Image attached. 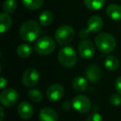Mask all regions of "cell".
<instances>
[{
    "label": "cell",
    "mask_w": 121,
    "mask_h": 121,
    "mask_svg": "<svg viewBox=\"0 0 121 121\" xmlns=\"http://www.w3.org/2000/svg\"><path fill=\"white\" fill-rule=\"evenodd\" d=\"M39 78H40V76L37 70L34 68H28L22 74V81L26 87L31 88L37 84Z\"/></svg>",
    "instance_id": "9"
},
{
    "label": "cell",
    "mask_w": 121,
    "mask_h": 121,
    "mask_svg": "<svg viewBox=\"0 0 121 121\" xmlns=\"http://www.w3.org/2000/svg\"><path fill=\"white\" fill-rule=\"evenodd\" d=\"M56 42L51 37L44 36L37 39L34 45V50L37 54L42 56L50 55L55 51Z\"/></svg>",
    "instance_id": "4"
},
{
    "label": "cell",
    "mask_w": 121,
    "mask_h": 121,
    "mask_svg": "<svg viewBox=\"0 0 121 121\" xmlns=\"http://www.w3.org/2000/svg\"><path fill=\"white\" fill-rule=\"evenodd\" d=\"M86 76L89 81L91 83H95L100 79L101 70L96 64H91L86 69Z\"/></svg>",
    "instance_id": "11"
},
{
    "label": "cell",
    "mask_w": 121,
    "mask_h": 121,
    "mask_svg": "<svg viewBox=\"0 0 121 121\" xmlns=\"http://www.w3.org/2000/svg\"><path fill=\"white\" fill-rule=\"evenodd\" d=\"M18 93L13 88H7L0 94V103L3 106L11 107L18 100Z\"/></svg>",
    "instance_id": "7"
},
{
    "label": "cell",
    "mask_w": 121,
    "mask_h": 121,
    "mask_svg": "<svg viewBox=\"0 0 121 121\" xmlns=\"http://www.w3.org/2000/svg\"><path fill=\"white\" fill-rule=\"evenodd\" d=\"M40 121H58V114L53 109L49 107L42 108L38 114Z\"/></svg>",
    "instance_id": "13"
},
{
    "label": "cell",
    "mask_w": 121,
    "mask_h": 121,
    "mask_svg": "<svg viewBox=\"0 0 121 121\" xmlns=\"http://www.w3.org/2000/svg\"><path fill=\"white\" fill-rule=\"evenodd\" d=\"M105 0H84V5L92 11L99 10L104 5Z\"/></svg>",
    "instance_id": "21"
},
{
    "label": "cell",
    "mask_w": 121,
    "mask_h": 121,
    "mask_svg": "<svg viewBox=\"0 0 121 121\" xmlns=\"http://www.w3.org/2000/svg\"><path fill=\"white\" fill-rule=\"evenodd\" d=\"M13 24V20L11 16L7 13H0V32L1 33H4L10 29Z\"/></svg>",
    "instance_id": "16"
},
{
    "label": "cell",
    "mask_w": 121,
    "mask_h": 121,
    "mask_svg": "<svg viewBox=\"0 0 121 121\" xmlns=\"http://www.w3.org/2000/svg\"><path fill=\"white\" fill-rule=\"evenodd\" d=\"M0 82H1V85H0V88H1V89H4V88L5 87V86H7V84H8L7 80H6L4 77L0 78Z\"/></svg>",
    "instance_id": "30"
},
{
    "label": "cell",
    "mask_w": 121,
    "mask_h": 121,
    "mask_svg": "<svg viewBox=\"0 0 121 121\" xmlns=\"http://www.w3.org/2000/svg\"><path fill=\"white\" fill-rule=\"evenodd\" d=\"M78 53L83 59H91L95 53V48L93 42L90 40H83L78 45Z\"/></svg>",
    "instance_id": "8"
},
{
    "label": "cell",
    "mask_w": 121,
    "mask_h": 121,
    "mask_svg": "<svg viewBox=\"0 0 121 121\" xmlns=\"http://www.w3.org/2000/svg\"><path fill=\"white\" fill-rule=\"evenodd\" d=\"M72 107V103H71L68 100H65L61 104V108H62L64 110H69Z\"/></svg>",
    "instance_id": "29"
},
{
    "label": "cell",
    "mask_w": 121,
    "mask_h": 121,
    "mask_svg": "<svg viewBox=\"0 0 121 121\" xmlns=\"http://www.w3.org/2000/svg\"><path fill=\"white\" fill-rule=\"evenodd\" d=\"M0 111H1V118H0V121H3V119H4V108H3V107L0 108Z\"/></svg>",
    "instance_id": "31"
},
{
    "label": "cell",
    "mask_w": 121,
    "mask_h": 121,
    "mask_svg": "<svg viewBox=\"0 0 121 121\" xmlns=\"http://www.w3.org/2000/svg\"><path fill=\"white\" fill-rule=\"evenodd\" d=\"M17 2L16 0H6L3 4V10L7 13H13L17 9Z\"/></svg>",
    "instance_id": "24"
},
{
    "label": "cell",
    "mask_w": 121,
    "mask_h": 121,
    "mask_svg": "<svg viewBox=\"0 0 121 121\" xmlns=\"http://www.w3.org/2000/svg\"><path fill=\"white\" fill-rule=\"evenodd\" d=\"M90 31L88 29H81L79 32V37L83 40H86L90 35Z\"/></svg>",
    "instance_id": "27"
},
{
    "label": "cell",
    "mask_w": 121,
    "mask_h": 121,
    "mask_svg": "<svg viewBox=\"0 0 121 121\" xmlns=\"http://www.w3.org/2000/svg\"><path fill=\"white\" fill-rule=\"evenodd\" d=\"M72 87L77 92L85 91L88 87V82L86 79L82 76H77L72 81Z\"/></svg>",
    "instance_id": "18"
},
{
    "label": "cell",
    "mask_w": 121,
    "mask_h": 121,
    "mask_svg": "<svg viewBox=\"0 0 121 121\" xmlns=\"http://www.w3.org/2000/svg\"><path fill=\"white\" fill-rule=\"evenodd\" d=\"M104 22L100 17L97 15H93L87 21V29L90 32H98L102 29Z\"/></svg>",
    "instance_id": "14"
},
{
    "label": "cell",
    "mask_w": 121,
    "mask_h": 121,
    "mask_svg": "<svg viewBox=\"0 0 121 121\" xmlns=\"http://www.w3.org/2000/svg\"><path fill=\"white\" fill-rule=\"evenodd\" d=\"M106 14L114 21L121 20V6L119 4H110L106 8Z\"/></svg>",
    "instance_id": "15"
},
{
    "label": "cell",
    "mask_w": 121,
    "mask_h": 121,
    "mask_svg": "<svg viewBox=\"0 0 121 121\" xmlns=\"http://www.w3.org/2000/svg\"><path fill=\"white\" fill-rule=\"evenodd\" d=\"M72 107L80 114H86L91 109V101L86 95H77L73 98Z\"/></svg>",
    "instance_id": "6"
},
{
    "label": "cell",
    "mask_w": 121,
    "mask_h": 121,
    "mask_svg": "<svg viewBox=\"0 0 121 121\" xmlns=\"http://www.w3.org/2000/svg\"><path fill=\"white\" fill-rule=\"evenodd\" d=\"M38 19L41 25L43 26V27H47V26L51 25L52 22H53L54 16L51 11L44 10L40 13Z\"/></svg>",
    "instance_id": "19"
},
{
    "label": "cell",
    "mask_w": 121,
    "mask_h": 121,
    "mask_svg": "<svg viewBox=\"0 0 121 121\" xmlns=\"http://www.w3.org/2000/svg\"><path fill=\"white\" fill-rule=\"evenodd\" d=\"M86 121H103V118L98 113H93L91 115L88 116Z\"/></svg>",
    "instance_id": "26"
},
{
    "label": "cell",
    "mask_w": 121,
    "mask_h": 121,
    "mask_svg": "<svg viewBox=\"0 0 121 121\" xmlns=\"http://www.w3.org/2000/svg\"><path fill=\"white\" fill-rule=\"evenodd\" d=\"M41 27L38 22L35 21H26L19 28V37L27 42L36 41L41 34Z\"/></svg>",
    "instance_id": "1"
},
{
    "label": "cell",
    "mask_w": 121,
    "mask_h": 121,
    "mask_svg": "<svg viewBox=\"0 0 121 121\" xmlns=\"http://www.w3.org/2000/svg\"><path fill=\"white\" fill-rule=\"evenodd\" d=\"M32 53V47L29 44L22 43L19 45L17 48V54L22 58H27L30 56Z\"/></svg>",
    "instance_id": "20"
},
{
    "label": "cell",
    "mask_w": 121,
    "mask_h": 121,
    "mask_svg": "<svg viewBox=\"0 0 121 121\" xmlns=\"http://www.w3.org/2000/svg\"><path fill=\"white\" fill-rule=\"evenodd\" d=\"M104 66L109 71H115L119 66V59L114 55H108L104 60Z\"/></svg>",
    "instance_id": "17"
},
{
    "label": "cell",
    "mask_w": 121,
    "mask_h": 121,
    "mask_svg": "<svg viewBox=\"0 0 121 121\" xmlns=\"http://www.w3.org/2000/svg\"><path fill=\"white\" fill-rule=\"evenodd\" d=\"M33 107L27 101H22L17 106V113L20 118L23 119H28L33 114Z\"/></svg>",
    "instance_id": "12"
},
{
    "label": "cell",
    "mask_w": 121,
    "mask_h": 121,
    "mask_svg": "<svg viewBox=\"0 0 121 121\" xmlns=\"http://www.w3.org/2000/svg\"><path fill=\"white\" fill-rule=\"evenodd\" d=\"M27 96H28L29 99L34 103L41 102L42 100V98H43V95H42V91L37 89L30 90L27 93Z\"/></svg>",
    "instance_id": "23"
},
{
    "label": "cell",
    "mask_w": 121,
    "mask_h": 121,
    "mask_svg": "<svg viewBox=\"0 0 121 121\" xmlns=\"http://www.w3.org/2000/svg\"><path fill=\"white\" fill-rule=\"evenodd\" d=\"M75 31L70 25H62L59 27L55 32L56 41L60 45H66L73 40Z\"/></svg>",
    "instance_id": "5"
},
{
    "label": "cell",
    "mask_w": 121,
    "mask_h": 121,
    "mask_svg": "<svg viewBox=\"0 0 121 121\" xmlns=\"http://www.w3.org/2000/svg\"><path fill=\"white\" fill-rule=\"evenodd\" d=\"M65 95V89L60 84H53L47 90V98L52 102L60 100Z\"/></svg>",
    "instance_id": "10"
},
{
    "label": "cell",
    "mask_w": 121,
    "mask_h": 121,
    "mask_svg": "<svg viewBox=\"0 0 121 121\" xmlns=\"http://www.w3.org/2000/svg\"><path fill=\"white\" fill-rule=\"evenodd\" d=\"M109 102H110L111 105H113V106L119 105L121 103V95L119 93H117V94H113L112 95L110 96Z\"/></svg>",
    "instance_id": "25"
},
{
    "label": "cell",
    "mask_w": 121,
    "mask_h": 121,
    "mask_svg": "<svg viewBox=\"0 0 121 121\" xmlns=\"http://www.w3.org/2000/svg\"><path fill=\"white\" fill-rule=\"evenodd\" d=\"M95 46L103 54H109L115 49V38L108 32H101L98 34L95 39Z\"/></svg>",
    "instance_id": "2"
},
{
    "label": "cell",
    "mask_w": 121,
    "mask_h": 121,
    "mask_svg": "<svg viewBox=\"0 0 121 121\" xmlns=\"http://www.w3.org/2000/svg\"><path fill=\"white\" fill-rule=\"evenodd\" d=\"M115 89H116V91H117V92L121 95V76H119V77L116 79Z\"/></svg>",
    "instance_id": "28"
},
{
    "label": "cell",
    "mask_w": 121,
    "mask_h": 121,
    "mask_svg": "<svg viewBox=\"0 0 121 121\" xmlns=\"http://www.w3.org/2000/svg\"><path fill=\"white\" fill-rule=\"evenodd\" d=\"M23 6L30 10H37L43 5V0H22Z\"/></svg>",
    "instance_id": "22"
},
{
    "label": "cell",
    "mask_w": 121,
    "mask_h": 121,
    "mask_svg": "<svg viewBox=\"0 0 121 121\" xmlns=\"http://www.w3.org/2000/svg\"><path fill=\"white\" fill-rule=\"evenodd\" d=\"M57 59L60 65L64 67L71 68L77 61V54L71 47H64L60 49L57 55Z\"/></svg>",
    "instance_id": "3"
}]
</instances>
